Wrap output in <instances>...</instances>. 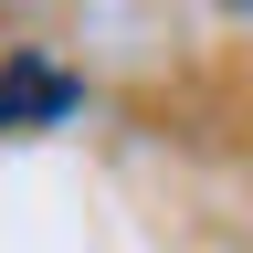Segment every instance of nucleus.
I'll use <instances>...</instances> for the list:
<instances>
[{"mask_svg": "<svg viewBox=\"0 0 253 253\" xmlns=\"http://www.w3.org/2000/svg\"><path fill=\"white\" fill-rule=\"evenodd\" d=\"M74 106H84V84L53 74L42 53H11V63H0V126H63Z\"/></svg>", "mask_w": 253, "mask_h": 253, "instance_id": "obj_1", "label": "nucleus"}, {"mask_svg": "<svg viewBox=\"0 0 253 253\" xmlns=\"http://www.w3.org/2000/svg\"><path fill=\"white\" fill-rule=\"evenodd\" d=\"M232 11H253V0H232Z\"/></svg>", "mask_w": 253, "mask_h": 253, "instance_id": "obj_2", "label": "nucleus"}]
</instances>
